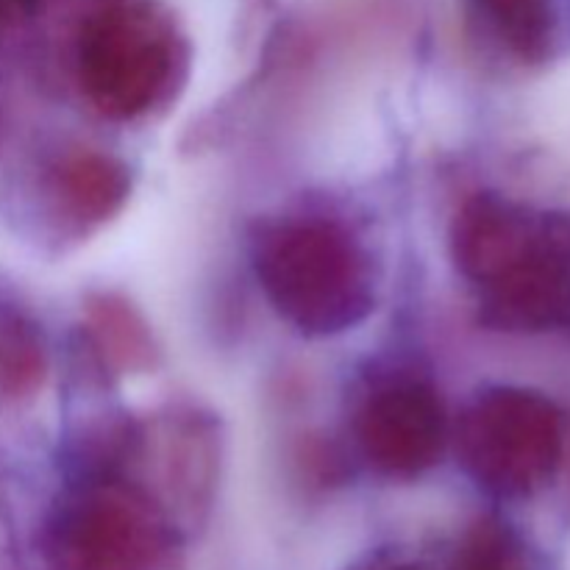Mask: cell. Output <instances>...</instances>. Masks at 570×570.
<instances>
[{"label":"cell","mask_w":570,"mask_h":570,"mask_svg":"<svg viewBox=\"0 0 570 570\" xmlns=\"http://www.w3.org/2000/svg\"><path fill=\"white\" fill-rule=\"evenodd\" d=\"M451 256L479 289L482 323L543 334L570 326V220L504 195H471L451 223Z\"/></svg>","instance_id":"1"},{"label":"cell","mask_w":570,"mask_h":570,"mask_svg":"<svg viewBox=\"0 0 570 570\" xmlns=\"http://www.w3.org/2000/svg\"><path fill=\"white\" fill-rule=\"evenodd\" d=\"M250 262L273 309L306 337H337L376 309L371 254L332 217L265 223L250 243Z\"/></svg>","instance_id":"2"},{"label":"cell","mask_w":570,"mask_h":570,"mask_svg":"<svg viewBox=\"0 0 570 570\" xmlns=\"http://www.w3.org/2000/svg\"><path fill=\"white\" fill-rule=\"evenodd\" d=\"M78 83L98 115L134 122L176 98L187 81L189 45L156 0H106L78 33Z\"/></svg>","instance_id":"3"},{"label":"cell","mask_w":570,"mask_h":570,"mask_svg":"<svg viewBox=\"0 0 570 570\" xmlns=\"http://www.w3.org/2000/svg\"><path fill=\"white\" fill-rule=\"evenodd\" d=\"M56 570H184V534L150 490L95 476L72 490L45 538Z\"/></svg>","instance_id":"4"},{"label":"cell","mask_w":570,"mask_h":570,"mask_svg":"<svg viewBox=\"0 0 570 570\" xmlns=\"http://www.w3.org/2000/svg\"><path fill=\"white\" fill-rule=\"evenodd\" d=\"M468 476L499 499H529L554 479L566 426L554 401L534 390L490 387L456 426Z\"/></svg>","instance_id":"5"},{"label":"cell","mask_w":570,"mask_h":570,"mask_svg":"<svg viewBox=\"0 0 570 570\" xmlns=\"http://www.w3.org/2000/svg\"><path fill=\"white\" fill-rule=\"evenodd\" d=\"M356 445L367 465L382 476H423L443 460L449 445L443 399L421 379L382 384L356 412Z\"/></svg>","instance_id":"6"},{"label":"cell","mask_w":570,"mask_h":570,"mask_svg":"<svg viewBox=\"0 0 570 570\" xmlns=\"http://www.w3.org/2000/svg\"><path fill=\"white\" fill-rule=\"evenodd\" d=\"M56 209L76 228H98L120 215L131 198V170L104 150H70L50 173Z\"/></svg>","instance_id":"7"},{"label":"cell","mask_w":570,"mask_h":570,"mask_svg":"<svg viewBox=\"0 0 570 570\" xmlns=\"http://www.w3.org/2000/svg\"><path fill=\"white\" fill-rule=\"evenodd\" d=\"M89 348L115 376L148 373L159 365V343L142 312L115 293H95L83 304Z\"/></svg>","instance_id":"8"},{"label":"cell","mask_w":570,"mask_h":570,"mask_svg":"<svg viewBox=\"0 0 570 570\" xmlns=\"http://www.w3.org/2000/svg\"><path fill=\"white\" fill-rule=\"evenodd\" d=\"M48 351L37 323L20 309L0 304V401L17 404L42 390Z\"/></svg>","instance_id":"9"},{"label":"cell","mask_w":570,"mask_h":570,"mask_svg":"<svg viewBox=\"0 0 570 570\" xmlns=\"http://www.w3.org/2000/svg\"><path fill=\"white\" fill-rule=\"evenodd\" d=\"M507 48L523 61H543L554 42L551 0H479Z\"/></svg>","instance_id":"10"},{"label":"cell","mask_w":570,"mask_h":570,"mask_svg":"<svg viewBox=\"0 0 570 570\" xmlns=\"http://www.w3.org/2000/svg\"><path fill=\"white\" fill-rule=\"evenodd\" d=\"M449 570H529V557L510 523L482 515L456 540Z\"/></svg>","instance_id":"11"},{"label":"cell","mask_w":570,"mask_h":570,"mask_svg":"<svg viewBox=\"0 0 570 570\" xmlns=\"http://www.w3.org/2000/svg\"><path fill=\"white\" fill-rule=\"evenodd\" d=\"M33 9V0H0V33L14 28L17 22L26 20L28 11Z\"/></svg>","instance_id":"12"},{"label":"cell","mask_w":570,"mask_h":570,"mask_svg":"<svg viewBox=\"0 0 570 570\" xmlns=\"http://www.w3.org/2000/svg\"><path fill=\"white\" fill-rule=\"evenodd\" d=\"M356 570H429V568L417 566V562H410V560H395V557H382V560L365 562V566L356 568Z\"/></svg>","instance_id":"13"}]
</instances>
